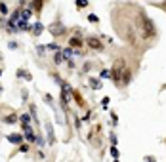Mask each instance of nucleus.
Returning <instances> with one entry per match:
<instances>
[{"instance_id":"obj_6","label":"nucleus","mask_w":166,"mask_h":162,"mask_svg":"<svg viewBox=\"0 0 166 162\" xmlns=\"http://www.w3.org/2000/svg\"><path fill=\"white\" fill-rule=\"evenodd\" d=\"M90 86L94 88V90H99V88H101V82L96 80V78H92V80H90Z\"/></svg>"},{"instance_id":"obj_9","label":"nucleus","mask_w":166,"mask_h":162,"mask_svg":"<svg viewBox=\"0 0 166 162\" xmlns=\"http://www.w3.org/2000/svg\"><path fill=\"white\" fill-rule=\"evenodd\" d=\"M50 31L52 32H54V34H58V32H63V27H61V25H54V27H52V29H50Z\"/></svg>"},{"instance_id":"obj_16","label":"nucleus","mask_w":166,"mask_h":162,"mask_svg":"<svg viewBox=\"0 0 166 162\" xmlns=\"http://www.w3.org/2000/svg\"><path fill=\"white\" fill-rule=\"evenodd\" d=\"M31 15H32V12H31V10H25V12H23V19H29Z\"/></svg>"},{"instance_id":"obj_5","label":"nucleus","mask_w":166,"mask_h":162,"mask_svg":"<svg viewBox=\"0 0 166 162\" xmlns=\"http://www.w3.org/2000/svg\"><path fill=\"white\" fill-rule=\"evenodd\" d=\"M21 139H23V137L17 136V134H12V136H8V141H10V143H15V145H19V143H21Z\"/></svg>"},{"instance_id":"obj_2","label":"nucleus","mask_w":166,"mask_h":162,"mask_svg":"<svg viewBox=\"0 0 166 162\" xmlns=\"http://www.w3.org/2000/svg\"><path fill=\"white\" fill-rule=\"evenodd\" d=\"M141 19H143V25H145V34H147V36H153V34H155L153 21L147 17V15H143V13H141Z\"/></svg>"},{"instance_id":"obj_10","label":"nucleus","mask_w":166,"mask_h":162,"mask_svg":"<svg viewBox=\"0 0 166 162\" xmlns=\"http://www.w3.org/2000/svg\"><path fill=\"white\" fill-rule=\"evenodd\" d=\"M4 122H8V124H13V122H17V116L13 114V116H6L4 118Z\"/></svg>"},{"instance_id":"obj_15","label":"nucleus","mask_w":166,"mask_h":162,"mask_svg":"<svg viewBox=\"0 0 166 162\" xmlns=\"http://www.w3.org/2000/svg\"><path fill=\"white\" fill-rule=\"evenodd\" d=\"M111 155H113V158H118V151H116V147H111Z\"/></svg>"},{"instance_id":"obj_3","label":"nucleus","mask_w":166,"mask_h":162,"mask_svg":"<svg viewBox=\"0 0 166 162\" xmlns=\"http://www.w3.org/2000/svg\"><path fill=\"white\" fill-rule=\"evenodd\" d=\"M61 90H63V95H61V99H63V105H67L71 101V95H73V92H71V88L65 84V82H61Z\"/></svg>"},{"instance_id":"obj_12","label":"nucleus","mask_w":166,"mask_h":162,"mask_svg":"<svg viewBox=\"0 0 166 162\" xmlns=\"http://www.w3.org/2000/svg\"><path fill=\"white\" fill-rule=\"evenodd\" d=\"M63 54H65V57H71V56H73V54H78V52H73V50H71V48H67V50H65Z\"/></svg>"},{"instance_id":"obj_8","label":"nucleus","mask_w":166,"mask_h":162,"mask_svg":"<svg viewBox=\"0 0 166 162\" xmlns=\"http://www.w3.org/2000/svg\"><path fill=\"white\" fill-rule=\"evenodd\" d=\"M32 6H34L36 12H40V10H42V0H32Z\"/></svg>"},{"instance_id":"obj_1","label":"nucleus","mask_w":166,"mask_h":162,"mask_svg":"<svg viewBox=\"0 0 166 162\" xmlns=\"http://www.w3.org/2000/svg\"><path fill=\"white\" fill-rule=\"evenodd\" d=\"M113 69H115V71H113V78H115V82H120L122 73L126 71V67H124V61H116Z\"/></svg>"},{"instance_id":"obj_11","label":"nucleus","mask_w":166,"mask_h":162,"mask_svg":"<svg viewBox=\"0 0 166 162\" xmlns=\"http://www.w3.org/2000/svg\"><path fill=\"white\" fill-rule=\"evenodd\" d=\"M0 13H2V15H6V13H8V6H6V4H0Z\"/></svg>"},{"instance_id":"obj_23","label":"nucleus","mask_w":166,"mask_h":162,"mask_svg":"<svg viewBox=\"0 0 166 162\" xmlns=\"http://www.w3.org/2000/svg\"><path fill=\"white\" fill-rule=\"evenodd\" d=\"M162 8H164V10H166V2H164V4H162Z\"/></svg>"},{"instance_id":"obj_4","label":"nucleus","mask_w":166,"mask_h":162,"mask_svg":"<svg viewBox=\"0 0 166 162\" xmlns=\"http://www.w3.org/2000/svg\"><path fill=\"white\" fill-rule=\"evenodd\" d=\"M86 44H88L92 50H101V48H103L101 40H99V38H96V36H90L88 40H86Z\"/></svg>"},{"instance_id":"obj_13","label":"nucleus","mask_w":166,"mask_h":162,"mask_svg":"<svg viewBox=\"0 0 166 162\" xmlns=\"http://www.w3.org/2000/svg\"><path fill=\"white\" fill-rule=\"evenodd\" d=\"M54 61H56V63H61V61H63V56L59 54V50H58V56L54 57Z\"/></svg>"},{"instance_id":"obj_21","label":"nucleus","mask_w":166,"mask_h":162,"mask_svg":"<svg viewBox=\"0 0 166 162\" xmlns=\"http://www.w3.org/2000/svg\"><path fill=\"white\" fill-rule=\"evenodd\" d=\"M101 105H103V107H107V105H109V97H103V101H101Z\"/></svg>"},{"instance_id":"obj_20","label":"nucleus","mask_w":166,"mask_h":162,"mask_svg":"<svg viewBox=\"0 0 166 162\" xmlns=\"http://www.w3.org/2000/svg\"><path fill=\"white\" fill-rule=\"evenodd\" d=\"M19 151H21V153H27V151H29V147H27V145H21Z\"/></svg>"},{"instance_id":"obj_14","label":"nucleus","mask_w":166,"mask_h":162,"mask_svg":"<svg viewBox=\"0 0 166 162\" xmlns=\"http://www.w3.org/2000/svg\"><path fill=\"white\" fill-rule=\"evenodd\" d=\"M77 6L78 8H84V6H88V2H86V0H77Z\"/></svg>"},{"instance_id":"obj_17","label":"nucleus","mask_w":166,"mask_h":162,"mask_svg":"<svg viewBox=\"0 0 166 162\" xmlns=\"http://www.w3.org/2000/svg\"><path fill=\"white\" fill-rule=\"evenodd\" d=\"M21 120H23V124H29V114H23Z\"/></svg>"},{"instance_id":"obj_19","label":"nucleus","mask_w":166,"mask_h":162,"mask_svg":"<svg viewBox=\"0 0 166 162\" xmlns=\"http://www.w3.org/2000/svg\"><path fill=\"white\" fill-rule=\"evenodd\" d=\"M40 31H42V25H40V23H38V25L34 27V32H36V34H38V32H40Z\"/></svg>"},{"instance_id":"obj_22","label":"nucleus","mask_w":166,"mask_h":162,"mask_svg":"<svg viewBox=\"0 0 166 162\" xmlns=\"http://www.w3.org/2000/svg\"><path fill=\"white\" fill-rule=\"evenodd\" d=\"M88 19H90V21H94V23H96V21H97V15H88Z\"/></svg>"},{"instance_id":"obj_18","label":"nucleus","mask_w":166,"mask_h":162,"mask_svg":"<svg viewBox=\"0 0 166 162\" xmlns=\"http://www.w3.org/2000/svg\"><path fill=\"white\" fill-rule=\"evenodd\" d=\"M109 75H111V73H109V71H101V75H99V76H101V78H107Z\"/></svg>"},{"instance_id":"obj_7","label":"nucleus","mask_w":166,"mask_h":162,"mask_svg":"<svg viewBox=\"0 0 166 162\" xmlns=\"http://www.w3.org/2000/svg\"><path fill=\"white\" fill-rule=\"evenodd\" d=\"M69 44H71V46H75V48H78V46H80V38L73 36V38H71V40H69Z\"/></svg>"}]
</instances>
